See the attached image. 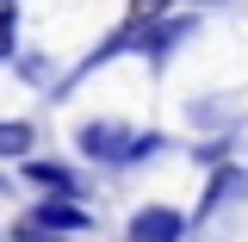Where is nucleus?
Masks as SVG:
<instances>
[{
  "mask_svg": "<svg viewBox=\"0 0 248 242\" xmlns=\"http://www.w3.org/2000/svg\"><path fill=\"white\" fill-rule=\"evenodd\" d=\"M19 174H25L37 193H56V199H81V174L75 168H62V161H19Z\"/></svg>",
  "mask_w": 248,
  "mask_h": 242,
  "instance_id": "4",
  "label": "nucleus"
},
{
  "mask_svg": "<svg viewBox=\"0 0 248 242\" xmlns=\"http://www.w3.org/2000/svg\"><path fill=\"white\" fill-rule=\"evenodd\" d=\"M31 224L50 230V236H87V230H93V211L81 205V199H56V193H44V199L31 205Z\"/></svg>",
  "mask_w": 248,
  "mask_h": 242,
  "instance_id": "2",
  "label": "nucleus"
},
{
  "mask_svg": "<svg viewBox=\"0 0 248 242\" xmlns=\"http://www.w3.org/2000/svg\"><path fill=\"white\" fill-rule=\"evenodd\" d=\"M13 44H19V13H13V0H0V62L13 56Z\"/></svg>",
  "mask_w": 248,
  "mask_h": 242,
  "instance_id": "8",
  "label": "nucleus"
},
{
  "mask_svg": "<svg viewBox=\"0 0 248 242\" xmlns=\"http://www.w3.org/2000/svg\"><path fill=\"white\" fill-rule=\"evenodd\" d=\"M75 149L87 161H106V168H137V161H149V155L168 149V137L161 130H124L112 118H93V124L75 130Z\"/></svg>",
  "mask_w": 248,
  "mask_h": 242,
  "instance_id": "1",
  "label": "nucleus"
},
{
  "mask_svg": "<svg viewBox=\"0 0 248 242\" xmlns=\"http://www.w3.org/2000/svg\"><path fill=\"white\" fill-rule=\"evenodd\" d=\"M180 236H186V217L174 205H137L124 224V242H180Z\"/></svg>",
  "mask_w": 248,
  "mask_h": 242,
  "instance_id": "3",
  "label": "nucleus"
},
{
  "mask_svg": "<svg viewBox=\"0 0 248 242\" xmlns=\"http://www.w3.org/2000/svg\"><path fill=\"white\" fill-rule=\"evenodd\" d=\"M37 149V130L25 118H0V161H25Z\"/></svg>",
  "mask_w": 248,
  "mask_h": 242,
  "instance_id": "6",
  "label": "nucleus"
},
{
  "mask_svg": "<svg viewBox=\"0 0 248 242\" xmlns=\"http://www.w3.org/2000/svg\"><path fill=\"white\" fill-rule=\"evenodd\" d=\"M13 242H62V236H50V230H37V224H31V217H25V224L13 230Z\"/></svg>",
  "mask_w": 248,
  "mask_h": 242,
  "instance_id": "9",
  "label": "nucleus"
},
{
  "mask_svg": "<svg viewBox=\"0 0 248 242\" xmlns=\"http://www.w3.org/2000/svg\"><path fill=\"white\" fill-rule=\"evenodd\" d=\"M236 193H248V168H230V161H217L211 168V186H205V199H199V217H211L223 199H236Z\"/></svg>",
  "mask_w": 248,
  "mask_h": 242,
  "instance_id": "5",
  "label": "nucleus"
},
{
  "mask_svg": "<svg viewBox=\"0 0 248 242\" xmlns=\"http://www.w3.org/2000/svg\"><path fill=\"white\" fill-rule=\"evenodd\" d=\"M168 13H174V0H130V19H124V25H130V31H149L155 19H168Z\"/></svg>",
  "mask_w": 248,
  "mask_h": 242,
  "instance_id": "7",
  "label": "nucleus"
}]
</instances>
